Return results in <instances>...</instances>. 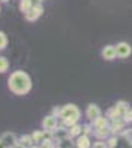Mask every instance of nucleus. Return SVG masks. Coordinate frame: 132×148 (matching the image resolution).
Segmentation results:
<instances>
[{"mask_svg":"<svg viewBox=\"0 0 132 148\" xmlns=\"http://www.w3.org/2000/svg\"><path fill=\"white\" fill-rule=\"evenodd\" d=\"M52 114H54L56 119L61 117V108H54V113H52Z\"/></svg>","mask_w":132,"mask_h":148,"instance_id":"obj_24","label":"nucleus"},{"mask_svg":"<svg viewBox=\"0 0 132 148\" xmlns=\"http://www.w3.org/2000/svg\"><path fill=\"white\" fill-rule=\"evenodd\" d=\"M52 136L51 132H46V130H34L31 133V138H33V142H34V147H40V144L46 139Z\"/></svg>","mask_w":132,"mask_h":148,"instance_id":"obj_6","label":"nucleus"},{"mask_svg":"<svg viewBox=\"0 0 132 148\" xmlns=\"http://www.w3.org/2000/svg\"><path fill=\"white\" fill-rule=\"evenodd\" d=\"M52 138H54V141L58 142V145H59V142H64V141L70 139V133H68V130H65L64 127H56V129L52 132Z\"/></svg>","mask_w":132,"mask_h":148,"instance_id":"obj_7","label":"nucleus"},{"mask_svg":"<svg viewBox=\"0 0 132 148\" xmlns=\"http://www.w3.org/2000/svg\"><path fill=\"white\" fill-rule=\"evenodd\" d=\"M123 135H125V138H126V139H128V141H129V142L132 144V129L126 130V132H125Z\"/></svg>","mask_w":132,"mask_h":148,"instance_id":"obj_22","label":"nucleus"},{"mask_svg":"<svg viewBox=\"0 0 132 148\" xmlns=\"http://www.w3.org/2000/svg\"><path fill=\"white\" fill-rule=\"evenodd\" d=\"M42 127H43V130L52 133V132L58 127V120H56V117H55L54 114L46 116V117L43 119V121H42Z\"/></svg>","mask_w":132,"mask_h":148,"instance_id":"obj_5","label":"nucleus"},{"mask_svg":"<svg viewBox=\"0 0 132 148\" xmlns=\"http://www.w3.org/2000/svg\"><path fill=\"white\" fill-rule=\"evenodd\" d=\"M31 86H33L31 77L28 76L25 71H22V70L14 71L9 76V79H8V88H9V90L14 95H18V96L27 95L31 90Z\"/></svg>","mask_w":132,"mask_h":148,"instance_id":"obj_1","label":"nucleus"},{"mask_svg":"<svg viewBox=\"0 0 132 148\" xmlns=\"http://www.w3.org/2000/svg\"><path fill=\"white\" fill-rule=\"evenodd\" d=\"M33 5H34L33 0H19V10L22 14H25L33 8Z\"/></svg>","mask_w":132,"mask_h":148,"instance_id":"obj_17","label":"nucleus"},{"mask_svg":"<svg viewBox=\"0 0 132 148\" xmlns=\"http://www.w3.org/2000/svg\"><path fill=\"white\" fill-rule=\"evenodd\" d=\"M104 126H109V121H107L105 117H98V119H95L94 120V129L95 127H104Z\"/></svg>","mask_w":132,"mask_h":148,"instance_id":"obj_19","label":"nucleus"},{"mask_svg":"<svg viewBox=\"0 0 132 148\" xmlns=\"http://www.w3.org/2000/svg\"><path fill=\"white\" fill-rule=\"evenodd\" d=\"M125 120H126V121H132V108L128 110V113H126V116H125Z\"/></svg>","mask_w":132,"mask_h":148,"instance_id":"obj_23","label":"nucleus"},{"mask_svg":"<svg viewBox=\"0 0 132 148\" xmlns=\"http://www.w3.org/2000/svg\"><path fill=\"white\" fill-rule=\"evenodd\" d=\"M117 56V52H116V46H105L102 49V58L107 59V61H111Z\"/></svg>","mask_w":132,"mask_h":148,"instance_id":"obj_11","label":"nucleus"},{"mask_svg":"<svg viewBox=\"0 0 132 148\" xmlns=\"http://www.w3.org/2000/svg\"><path fill=\"white\" fill-rule=\"evenodd\" d=\"M110 132H111V130H110L109 126H104V127H95V129H94V133H95V136H97V138H107Z\"/></svg>","mask_w":132,"mask_h":148,"instance_id":"obj_14","label":"nucleus"},{"mask_svg":"<svg viewBox=\"0 0 132 148\" xmlns=\"http://www.w3.org/2000/svg\"><path fill=\"white\" fill-rule=\"evenodd\" d=\"M42 14H43V5L42 3H34L33 8L28 12L24 14V18H25V21H28V22H34L42 16Z\"/></svg>","mask_w":132,"mask_h":148,"instance_id":"obj_3","label":"nucleus"},{"mask_svg":"<svg viewBox=\"0 0 132 148\" xmlns=\"http://www.w3.org/2000/svg\"><path fill=\"white\" fill-rule=\"evenodd\" d=\"M82 126L80 125H77V123H74L73 126H70V129H68V133H70V138H77L79 135H82Z\"/></svg>","mask_w":132,"mask_h":148,"instance_id":"obj_16","label":"nucleus"},{"mask_svg":"<svg viewBox=\"0 0 132 148\" xmlns=\"http://www.w3.org/2000/svg\"><path fill=\"white\" fill-rule=\"evenodd\" d=\"M61 119L65 126H73L80 119V111L74 104H67L61 108Z\"/></svg>","mask_w":132,"mask_h":148,"instance_id":"obj_2","label":"nucleus"},{"mask_svg":"<svg viewBox=\"0 0 132 148\" xmlns=\"http://www.w3.org/2000/svg\"><path fill=\"white\" fill-rule=\"evenodd\" d=\"M18 147H22V148L34 147V142H33L31 135H22L21 138H18Z\"/></svg>","mask_w":132,"mask_h":148,"instance_id":"obj_12","label":"nucleus"},{"mask_svg":"<svg viewBox=\"0 0 132 148\" xmlns=\"http://www.w3.org/2000/svg\"><path fill=\"white\" fill-rule=\"evenodd\" d=\"M86 116H88V119L89 120H95V119H98L100 116H101V110L95 105V104H91V105H88V110H86Z\"/></svg>","mask_w":132,"mask_h":148,"instance_id":"obj_10","label":"nucleus"},{"mask_svg":"<svg viewBox=\"0 0 132 148\" xmlns=\"http://www.w3.org/2000/svg\"><path fill=\"white\" fill-rule=\"evenodd\" d=\"M82 130H83V133H85V135H88V133L94 132V127H91L89 125H85V126H82Z\"/></svg>","mask_w":132,"mask_h":148,"instance_id":"obj_21","label":"nucleus"},{"mask_svg":"<svg viewBox=\"0 0 132 148\" xmlns=\"http://www.w3.org/2000/svg\"><path fill=\"white\" fill-rule=\"evenodd\" d=\"M107 145H109V147H116V138H114V136L110 138L109 142H107Z\"/></svg>","mask_w":132,"mask_h":148,"instance_id":"obj_26","label":"nucleus"},{"mask_svg":"<svg viewBox=\"0 0 132 148\" xmlns=\"http://www.w3.org/2000/svg\"><path fill=\"white\" fill-rule=\"evenodd\" d=\"M76 147H79V148H89L91 147V141L88 138V135H85V133L79 135L77 139H76Z\"/></svg>","mask_w":132,"mask_h":148,"instance_id":"obj_13","label":"nucleus"},{"mask_svg":"<svg viewBox=\"0 0 132 148\" xmlns=\"http://www.w3.org/2000/svg\"><path fill=\"white\" fill-rule=\"evenodd\" d=\"M0 2H2V3H8V2H9V0H0Z\"/></svg>","mask_w":132,"mask_h":148,"instance_id":"obj_27","label":"nucleus"},{"mask_svg":"<svg viewBox=\"0 0 132 148\" xmlns=\"http://www.w3.org/2000/svg\"><path fill=\"white\" fill-rule=\"evenodd\" d=\"M123 117H117V119H114V120H111V126H110V130H111V133H120L122 130H123V125H125V121L126 120H122Z\"/></svg>","mask_w":132,"mask_h":148,"instance_id":"obj_9","label":"nucleus"},{"mask_svg":"<svg viewBox=\"0 0 132 148\" xmlns=\"http://www.w3.org/2000/svg\"><path fill=\"white\" fill-rule=\"evenodd\" d=\"M94 147L95 148H105V147H109L105 142H97V144H94Z\"/></svg>","mask_w":132,"mask_h":148,"instance_id":"obj_25","label":"nucleus"},{"mask_svg":"<svg viewBox=\"0 0 132 148\" xmlns=\"http://www.w3.org/2000/svg\"><path fill=\"white\" fill-rule=\"evenodd\" d=\"M114 107H116V110H117L119 116L125 119V116H126V113H128V110H129V108H128V104L123 102V101H120V102H117Z\"/></svg>","mask_w":132,"mask_h":148,"instance_id":"obj_15","label":"nucleus"},{"mask_svg":"<svg viewBox=\"0 0 132 148\" xmlns=\"http://www.w3.org/2000/svg\"><path fill=\"white\" fill-rule=\"evenodd\" d=\"M9 70V61L6 56H0V74H5Z\"/></svg>","mask_w":132,"mask_h":148,"instance_id":"obj_18","label":"nucleus"},{"mask_svg":"<svg viewBox=\"0 0 132 148\" xmlns=\"http://www.w3.org/2000/svg\"><path fill=\"white\" fill-rule=\"evenodd\" d=\"M0 147H6V148H15L18 147V138L14 132H5L0 136Z\"/></svg>","mask_w":132,"mask_h":148,"instance_id":"obj_4","label":"nucleus"},{"mask_svg":"<svg viewBox=\"0 0 132 148\" xmlns=\"http://www.w3.org/2000/svg\"><path fill=\"white\" fill-rule=\"evenodd\" d=\"M8 36L3 33V31H0V51H5V49L8 47Z\"/></svg>","mask_w":132,"mask_h":148,"instance_id":"obj_20","label":"nucleus"},{"mask_svg":"<svg viewBox=\"0 0 132 148\" xmlns=\"http://www.w3.org/2000/svg\"><path fill=\"white\" fill-rule=\"evenodd\" d=\"M116 52H117V56L119 58H128L132 53V49H131V46L128 43L122 42V43H119L116 46Z\"/></svg>","mask_w":132,"mask_h":148,"instance_id":"obj_8","label":"nucleus"}]
</instances>
